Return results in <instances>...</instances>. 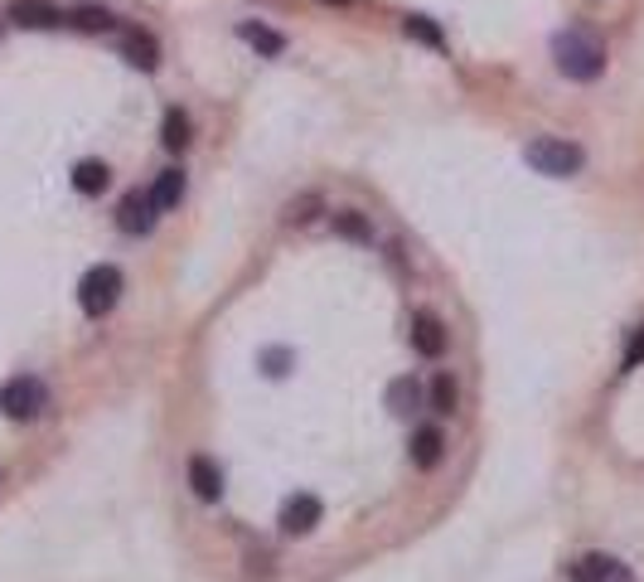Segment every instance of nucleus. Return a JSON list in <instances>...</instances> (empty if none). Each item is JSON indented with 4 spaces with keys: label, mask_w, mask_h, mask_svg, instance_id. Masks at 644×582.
<instances>
[{
    "label": "nucleus",
    "mask_w": 644,
    "mask_h": 582,
    "mask_svg": "<svg viewBox=\"0 0 644 582\" xmlns=\"http://www.w3.org/2000/svg\"><path fill=\"white\" fill-rule=\"evenodd\" d=\"M552 59H558V73L572 78V83H596L606 73V44L586 30H558L552 35Z\"/></svg>",
    "instance_id": "obj_1"
},
{
    "label": "nucleus",
    "mask_w": 644,
    "mask_h": 582,
    "mask_svg": "<svg viewBox=\"0 0 644 582\" xmlns=\"http://www.w3.org/2000/svg\"><path fill=\"white\" fill-rule=\"evenodd\" d=\"M524 161L528 171L548 175V181H567V175H576L586 165V151L567 137H534L524 146Z\"/></svg>",
    "instance_id": "obj_2"
},
{
    "label": "nucleus",
    "mask_w": 644,
    "mask_h": 582,
    "mask_svg": "<svg viewBox=\"0 0 644 582\" xmlns=\"http://www.w3.org/2000/svg\"><path fill=\"white\" fill-rule=\"evenodd\" d=\"M121 301V272L112 263H97L83 272V282H78V306H83L87 321H102L112 306Z\"/></svg>",
    "instance_id": "obj_3"
},
{
    "label": "nucleus",
    "mask_w": 644,
    "mask_h": 582,
    "mask_svg": "<svg viewBox=\"0 0 644 582\" xmlns=\"http://www.w3.org/2000/svg\"><path fill=\"white\" fill-rule=\"evenodd\" d=\"M44 408H49V388H44V379L15 374L5 388H0V412H5L10 422H34V418H44Z\"/></svg>",
    "instance_id": "obj_4"
},
{
    "label": "nucleus",
    "mask_w": 644,
    "mask_h": 582,
    "mask_svg": "<svg viewBox=\"0 0 644 582\" xmlns=\"http://www.w3.org/2000/svg\"><path fill=\"white\" fill-rule=\"evenodd\" d=\"M567 582H635V573L610 554H582L576 563H567Z\"/></svg>",
    "instance_id": "obj_5"
},
{
    "label": "nucleus",
    "mask_w": 644,
    "mask_h": 582,
    "mask_svg": "<svg viewBox=\"0 0 644 582\" xmlns=\"http://www.w3.org/2000/svg\"><path fill=\"white\" fill-rule=\"evenodd\" d=\"M155 214H161V209H155L151 189H131V195L117 205V229L131 233V238H141V233L155 229Z\"/></svg>",
    "instance_id": "obj_6"
},
{
    "label": "nucleus",
    "mask_w": 644,
    "mask_h": 582,
    "mask_svg": "<svg viewBox=\"0 0 644 582\" xmlns=\"http://www.w3.org/2000/svg\"><path fill=\"white\" fill-rule=\"evenodd\" d=\"M320 520H325V505H320L315 496H305V490H301V496H291L286 505H281V520H277V524H281V534L301 539V534H311Z\"/></svg>",
    "instance_id": "obj_7"
},
{
    "label": "nucleus",
    "mask_w": 644,
    "mask_h": 582,
    "mask_svg": "<svg viewBox=\"0 0 644 582\" xmlns=\"http://www.w3.org/2000/svg\"><path fill=\"white\" fill-rule=\"evenodd\" d=\"M10 20H15L20 30H59V25H68V15L54 0H15L10 5Z\"/></svg>",
    "instance_id": "obj_8"
},
{
    "label": "nucleus",
    "mask_w": 644,
    "mask_h": 582,
    "mask_svg": "<svg viewBox=\"0 0 644 582\" xmlns=\"http://www.w3.org/2000/svg\"><path fill=\"white\" fill-rule=\"evenodd\" d=\"M412 350L422 354V360H441V354H446V330H441V321L432 311H417L412 316Z\"/></svg>",
    "instance_id": "obj_9"
},
{
    "label": "nucleus",
    "mask_w": 644,
    "mask_h": 582,
    "mask_svg": "<svg viewBox=\"0 0 644 582\" xmlns=\"http://www.w3.org/2000/svg\"><path fill=\"white\" fill-rule=\"evenodd\" d=\"M121 59H127L131 69L151 73L155 63H161V44H155L151 30H127V35H121Z\"/></svg>",
    "instance_id": "obj_10"
},
{
    "label": "nucleus",
    "mask_w": 644,
    "mask_h": 582,
    "mask_svg": "<svg viewBox=\"0 0 644 582\" xmlns=\"http://www.w3.org/2000/svg\"><path fill=\"white\" fill-rule=\"evenodd\" d=\"M189 490H195L203 505H213V500L223 496V472L209 456H189Z\"/></svg>",
    "instance_id": "obj_11"
},
{
    "label": "nucleus",
    "mask_w": 644,
    "mask_h": 582,
    "mask_svg": "<svg viewBox=\"0 0 644 582\" xmlns=\"http://www.w3.org/2000/svg\"><path fill=\"white\" fill-rule=\"evenodd\" d=\"M320 214H330V209H325V195L305 189V195L286 199V209H281V223H286V229H305V223H315Z\"/></svg>",
    "instance_id": "obj_12"
},
{
    "label": "nucleus",
    "mask_w": 644,
    "mask_h": 582,
    "mask_svg": "<svg viewBox=\"0 0 644 582\" xmlns=\"http://www.w3.org/2000/svg\"><path fill=\"white\" fill-rule=\"evenodd\" d=\"M237 39L253 44L257 54H267V59H277V54H286V35H277V30H267L262 20H243L237 25Z\"/></svg>",
    "instance_id": "obj_13"
},
{
    "label": "nucleus",
    "mask_w": 644,
    "mask_h": 582,
    "mask_svg": "<svg viewBox=\"0 0 644 582\" xmlns=\"http://www.w3.org/2000/svg\"><path fill=\"white\" fill-rule=\"evenodd\" d=\"M441 446H446V436L436 428H417L412 432V466H422V472H432L441 462Z\"/></svg>",
    "instance_id": "obj_14"
},
{
    "label": "nucleus",
    "mask_w": 644,
    "mask_h": 582,
    "mask_svg": "<svg viewBox=\"0 0 644 582\" xmlns=\"http://www.w3.org/2000/svg\"><path fill=\"white\" fill-rule=\"evenodd\" d=\"M68 25L83 30V35H107V30H117V15L102 5H78L73 15H68Z\"/></svg>",
    "instance_id": "obj_15"
},
{
    "label": "nucleus",
    "mask_w": 644,
    "mask_h": 582,
    "mask_svg": "<svg viewBox=\"0 0 644 582\" xmlns=\"http://www.w3.org/2000/svg\"><path fill=\"white\" fill-rule=\"evenodd\" d=\"M107 181H112V171L102 161H78L73 165V189H78V195H102Z\"/></svg>",
    "instance_id": "obj_16"
},
{
    "label": "nucleus",
    "mask_w": 644,
    "mask_h": 582,
    "mask_svg": "<svg viewBox=\"0 0 644 582\" xmlns=\"http://www.w3.org/2000/svg\"><path fill=\"white\" fill-rule=\"evenodd\" d=\"M330 223H335L339 238H349V243H373V229H368V219L359 214V209H339V214H330Z\"/></svg>",
    "instance_id": "obj_17"
},
{
    "label": "nucleus",
    "mask_w": 644,
    "mask_h": 582,
    "mask_svg": "<svg viewBox=\"0 0 644 582\" xmlns=\"http://www.w3.org/2000/svg\"><path fill=\"white\" fill-rule=\"evenodd\" d=\"M402 30H407V39L426 44V49H446V35H441L436 20H426V15H407V20H402Z\"/></svg>",
    "instance_id": "obj_18"
},
{
    "label": "nucleus",
    "mask_w": 644,
    "mask_h": 582,
    "mask_svg": "<svg viewBox=\"0 0 644 582\" xmlns=\"http://www.w3.org/2000/svg\"><path fill=\"white\" fill-rule=\"evenodd\" d=\"M417 403H422V388H417V379H393V384H388V408L398 412V418H407Z\"/></svg>",
    "instance_id": "obj_19"
},
{
    "label": "nucleus",
    "mask_w": 644,
    "mask_h": 582,
    "mask_svg": "<svg viewBox=\"0 0 644 582\" xmlns=\"http://www.w3.org/2000/svg\"><path fill=\"white\" fill-rule=\"evenodd\" d=\"M151 199H155V209H175L179 199H185V175H179V171H165L161 181L151 185Z\"/></svg>",
    "instance_id": "obj_20"
},
{
    "label": "nucleus",
    "mask_w": 644,
    "mask_h": 582,
    "mask_svg": "<svg viewBox=\"0 0 644 582\" xmlns=\"http://www.w3.org/2000/svg\"><path fill=\"white\" fill-rule=\"evenodd\" d=\"M161 141H165V151H185V146H189V117H185L179 107H169V112H165Z\"/></svg>",
    "instance_id": "obj_21"
},
{
    "label": "nucleus",
    "mask_w": 644,
    "mask_h": 582,
    "mask_svg": "<svg viewBox=\"0 0 644 582\" xmlns=\"http://www.w3.org/2000/svg\"><path fill=\"white\" fill-rule=\"evenodd\" d=\"M432 408L436 412H456V384H450V374L432 379Z\"/></svg>",
    "instance_id": "obj_22"
},
{
    "label": "nucleus",
    "mask_w": 644,
    "mask_h": 582,
    "mask_svg": "<svg viewBox=\"0 0 644 582\" xmlns=\"http://www.w3.org/2000/svg\"><path fill=\"white\" fill-rule=\"evenodd\" d=\"M262 369H267L271 379H281L291 369V350H281V345H267V350H262Z\"/></svg>",
    "instance_id": "obj_23"
},
{
    "label": "nucleus",
    "mask_w": 644,
    "mask_h": 582,
    "mask_svg": "<svg viewBox=\"0 0 644 582\" xmlns=\"http://www.w3.org/2000/svg\"><path fill=\"white\" fill-rule=\"evenodd\" d=\"M644 364V326H635V335H630V345H625V360H620V369H640Z\"/></svg>",
    "instance_id": "obj_24"
},
{
    "label": "nucleus",
    "mask_w": 644,
    "mask_h": 582,
    "mask_svg": "<svg viewBox=\"0 0 644 582\" xmlns=\"http://www.w3.org/2000/svg\"><path fill=\"white\" fill-rule=\"evenodd\" d=\"M325 5H349V0H325Z\"/></svg>",
    "instance_id": "obj_25"
}]
</instances>
